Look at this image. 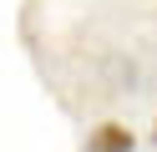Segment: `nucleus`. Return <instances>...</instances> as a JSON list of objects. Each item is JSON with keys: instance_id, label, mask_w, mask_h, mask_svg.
I'll list each match as a JSON object with an SVG mask.
<instances>
[{"instance_id": "f257e3e1", "label": "nucleus", "mask_w": 157, "mask_h": 152, "mask_svg": "<svg viewBox=\"0 0 157 152\" xmlns=\"http://www.w3.org/2000/svg\"><path fill=\"white\" fill-rule=\"evenodd\" d=\"M137 137L122 127V122H101V127L91 132V142H86V152H132Z\"/></svg>"}, {"instance_id": "f03ea898", "label": "nucleus", "mask_w": 157, "mask_h": 152, "mask_svg": "<svg viewBox=\"0 0 157 152\" xmlns=\"http://www.w3.org/2000/svg\"><path fill=\"white\" fill-rule=\"evenodd\" d=\"M152 142H157V127H152Z\"/></svg>"}]
</instances>
